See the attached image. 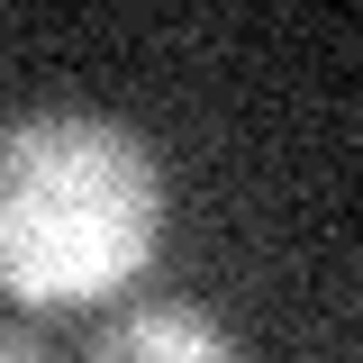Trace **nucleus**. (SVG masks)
Wrapping results in <instances>:
<instances>
[{
	"label": "nucleus",
	"mask_w": 363,
	"mask_h": 363,
	"mask_svg": "<svg viewBox=\"0 0 363 363\" xmlns=\"http://www.w3.org/2000/svg\"><path fill=\"white\" fill-rule=\"evenodd\" d=\"M164 164L145 136L91 109L0 128V291L28 309H82L155 264Z\"/></svg>",
	"instance_id": "nucleus-1"
},
{
	"label": "nucleus",
	"mask_w": 363,
	"mask_h": 363,
	"mask_svg": "<svg viewBox=\"0 0 363 363\" xmlns=\"http://www.w3.org/2000/svg\"><path fill=\"white\" fill-rule=\"evenodd\" d=\"M91 363H236V336L191 300H136L100 327Z\"/></svg>",
	"instance_id": "nucleus-2"
},
{
	"label": "nucleus",
	"mask_w": 363,
	"mask_h": 363,
	"mask_svg": "<svg viewBox=\"0 0 363 363\" xmlns=\"http://www.w3.org/2000/svg\"><path fill=\"white\" fill-rule=\"evenodd\" d=\"M0 363H45V354L28 345V336H0Z\"/></svg>",
	"instance_id": "nucleus-3"
}]
</instances>
